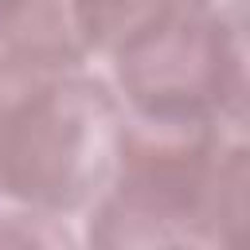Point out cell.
<instances>
[{"label": "cell", "instance_id": "6da1fadb", "mask_svg": "<svg viewBox=\"0 0 250 250\" xmlns=\"http://www.w3.org/2000/svg\"><path fill=\"white\" fill-rule=\"evenodd\" d=\"M246 121L129 117L117 164L86 207V242L121 246H230L246 227Z\"/></svg>", "mask_w": 250, "mask_h": 250}, {"label": "cell", "instance_id": "7a4b0ae2", "mask_svg": "<svg viewBox=\"0 0 250 250\" xmlns=\"http://www.w3.org/2000/svg\"><path fill=\"white\" fill-rule=\"evenodd\" d=\"M125 105L86 62L0 51V199L39 211H86L121 148Z\"/></svg>", "mask_w": 250, "mask_h": 250}, {"label": "cell", "instance_id": "5b68a950", "mask_svg": "<svg viewBox=\"0 0 250 250\" xmlns=\"http://www.w3.org/2000/svg\"><path fill=\"white\" fill-rule=\"evenodd\" d=\"M195 4L223 16V20H230V23H246V0H195Z\"/></svg>", "mask_w": 250, "mask_h": 250}, {"label": "cell", "instance_id": "3957f363", "mask_svg": "<svg viewBox=\"0 0 250 250\" xmlns=\"http://www.w3.org/2000/svg\"><path fill=\"white\" fill-rule=\"evenodd\" d=\"M109 62L129 117L246 121V23H230L195 0H176Z\"/></svg>", "mask_w": 250, "mask_h": 250}, {"label": "cell", "instance_id": "277c9868", "mask_svg": "<svg viewBox=\"0 0 250 250\" xmlns=\"http://www.w3.org/2000/svg\"><path fill=\"white\" fill-rule=\"evenodd\" d=\"M0 51L86 62L66 0H0Z\"/></svg>", "mask_w": 250, "mask_h": 250}]
</instances>
